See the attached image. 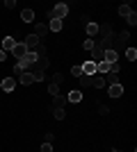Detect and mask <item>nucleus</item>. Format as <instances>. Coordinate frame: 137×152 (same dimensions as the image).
Here are the masks:
<instances>
[{
    "label": "nucleus",
    "mask_w": 137,
    "mask_h": 152,
    "mask_svg": "<svg viewBox=\"0 0 137 152\" xmlns=\"http://www.w3.org/2000/svg\"><path fill=\"white\" fill-rule=\"evenodd\" d=\"M130 12H133V9H130V5H126V2H124L121 7H119V16H124V18H126V16H128Z\"/></svg>",
    "instance_id": "6ab92c4d"
},
{
    "label": "nucleus",
    "mask_w": 137,
    "mask_h": 152,
    "mask_svg": "<svg viewBox=\"0 0 137 152\" xmlns=\"http://www.w3.org/2000/svg\"><path fill=\"white\" fill-rule=\"evenodd\" d=\"M94 45H96V41H94V39H87V41H85V43H82V48H85V50H94Z\"/></svg>",
    "instance_id": "4be33fe9"
},
{
    "label": "nucleus",
    "mask_w": 137,
    "mask_h": 152,
    "mask_svg": "<svg viewBox=\"0 0 137 152\" xmlns=\"http://www.w3.org/2000/svg\"><path fill=\"white\" fill-rule=\"evenodd\" d=\"M66 14H69V5L59 2V5H55L50 12H48V20H62Z\"/></svg>",
    "instance_id": "f257e3e1"
},
{
    "label": "nucleus",
    "mask_w": 137,
    "mask_h": 152,
    "mask_svg": "<svg viewBox=\"0 0 137 152\" xmlns=\"http://www.w3.org/2000/svg\"><path fill=\"white\" fill-rule=\"evenodd\" d=\"M5 7H7V9H12V7H16V2H14V0H7Z\"/></svg>",
    "instance_id": "c756f323"
},
{
    "label": "nucleus",
    "mask_w": 137,
    "mask_h": 152,
    "mask_svg": "<svg viewBox=\"0 0 137 152\" xmlns=\"http://www.w3.org/2000/svg\"><path fill=\"white\" fill-rule=\"evenodd\" d=\"M71 75H73V77H78V80H80V77H82V68H80V64H78V66H73V68H71Z\"/></svg>",
    "instance_id": "b1692460"
},
{
    "label": "nucleus",
    "mask_w": 137,
    "mask_h": 152,
    "mask_svg": "<svg viewBox=\"0 0 137 152\" xmlns=\"http://www.w3.org/2000/svg\"><path fill=\"white\" fill-rule=\"evenodd\" d=\"M80 68H82V75H87V77L96 75V64H94V61H85V64H80Z\"/></svg>",
    "instance_id": "7ed1b4c3"
},
{
    "label": "nucleus",
    "mask_w": 137,
    "mask_h": 152,
    "mask_svg": "<svg viewBox=\"0 0 137 152\" xmlns=\"http://www.w3.org/2000/svg\"><path fill=\"white\" fill-rule=\"evenodd\" d=\"M48 93H50V95H59V84L50 82V84H48Z\"/></svg>",
    "instance_id": "aec40b11"
},
{
    "label": "nucleus",
    "mask_w": 137,
    "mask_h": 152,
    "mask_svg": "<svg viewBox=\"0 0 137 152\" xmlns=\"http://www.w3.org/2000/svg\"><path fill=\"white\" fill-rule=\"evenodd\" d=\"M23 43H25L27 52H37V48H39V37H34V34H27Z\"/></svg>",
    "instance_id": "f03ea898"
},
{
    "label": "nucleus",
    "mask_w": 137,
    "mask_h": 152,
    "mask_svg": "<svg viewBox=\"0 0 137 152\" xmlns=\"http://www.w3.org/2000/svg\"><path fill=\"white\" fill-rule=\"evenodd\" d=\"M119 41H128V32H121V34H119Z\"/></svg>",
    "instance_id": "c85d7f7f"
},
{
    "label": "nucleus",
    "mask_w": 137,
    "mask_h": 152,
    "mask_svg": "<svg viewBox=\"0 0 137 152\" xmlns=\"http://www.w3.org/2000/svg\"><path fill=\"white\" fill-rule=\"evenodd\" d=\"M46 32H50V30H48V25H41V23H39V25H34V37H39V39H41Z\"/></svg>",
    "instance_id": "dca6fc26"
},
{
    "label": "nucleus",
    "mask_w": 137,
    "mask_h": 152,
    "mask_svg": "<svg viewBox=\"0 0 137 152\" xmlns=\"http://www.w3.org/2000/svg\"><path fill=\"white\" fill-rule=\"evenodd\" d=\"M66 100L69 102H80L82 100V91H71V93L66 95Z\"/></svg>",
    "instance_id": "2eb2a0df"
},
{
    "label": "nucleus",
    "mask_w": 137,
    "mask_h": 152,
    "mask_svg": "<svg viewBox=\"0 0 137 152\" xmlns=\"http://www.w3.org/2000/svg\"><path fill=\"white\" fill-rule=\"evenodd\" d=\"M53 111H55V118H57V121H62V118H64V109H53Z\"/></svg>",
    "instance_id": "393cba45"
},
{
    "label": "nucleus",
    "mask_w": 137,
    "mask_h": 152,
    "mask_svg": "<svg viewBox=\"0 0 137 152\" xmlns=\"http://www.w3.org/2000/svg\"><path fill=\"white\" fill-rule=\"evenodd\" d=\"M110 66L112 64H107V61H98L96 64V73L98 75H107V73H110Z\"/></svg>",
    "instance_id": "f8f14e48"
},
{
    "label": "nucleus",
    "mask_w": 137,
    "mask_h": 152,
    "mask_svg": "<svg viewBox=\"0 0 137 152\" xmlns=\"http://www.w3.org/2000/svg\"><path fill=\"white\" fill-rule=\"evenodd\" d=\"M16 82H21V84H25V86H27V84H32V82H34V75H32V73H21Z\"/></svg>",
    "instance_id": "ddd939ff"
},
{
    "label": "nucleus",
    "mask_w": 137,
    "mask_h": 152,
    "mask_svg": "<svg viewBox=\"0 0 137 152\" xmlns=\"http://www.w3.org/2000/svg\"><path fill=\"white\" fill-rule=\"evenodd\" d=\"M14 45H16V39H14V37H5V39H2V48H0V50L12 52V48H14Z\"/></svg>",
    "instance_id": "1a4fd4ad"
},
{
    "label": "nucleus",
    "mask_w": 137,
    "mask_h": 152,
    "mask_svg": "<svg viewBox=\"0 0 137 152\" xmlns=\"http://www.w3.org/2000/svg\"><path fill=\"white\" fill-rule=\"evenodd\" d=\"M87 34H89V39H94L98 34V25L96 23H87Z\"/></svg>",
    "instance_id": "f3484780"
},
{
    "label": "nucleus",
    "mask_w": 137,
    "mask_h": 152,
    "mask_svg": "<svg viewBox=\"0 0 137 152\" xmlns=\"http://www.w3.org/2000/svg\"><path fill=\"white\" fill-rule=\"evenodd\" d=\"M126 57L130 59V61H135V59H137V50H135V48H128V50H126Z\"/></svg>",
    "instance_id": "5701e85b"
},
{
    "label": "nucleus",
    "mask_w": 137,
    "mask_h": 152,
    "mask_svg": "<svg viewBox=\"0 0 137 152\" xmlns=\"http://www.w3.org/2000/svg\"><path fill=\"white\" fill-rule=\"evenodd\" d=\"M117 52H114V50H112V48H110V50H105V55H103V61H107V64H117Z\"/></svg>",
    "instance_id": "4468645a"
},
{
    "label": "nucleus",
    "mask_w": 137,
    "mask_h": 152,
    "mask_svg": "<svg viewBox=\"0 0 137 152\" xmlns=\"http://www.w3.org/2000/svg\"><path fill=\"white\" fill-rule=\"evenodd\" d=\"M91 86H96V89H103V86H107V82H105V75H91Z\"/></svg>",
    "instance_id": "6e6552de"
},
{
    "label": "nucleus",
    "mask_w": 137,
    "mask_h": 152,
    "mask_svg": "<svg viewBox=\"0 0 137 152\" xmlns=\"http://www.w3.org/2000/svg\"><path fill=\"white\" fill-rule=\"evenodd\" d=\"M48 30L50 32H59L62 30V20H48Z\"/></svg>",
    "instance_id": "a211bd4d"
},
{
    "label": "nucleus",
    "mask_w": 137,
    "mask_h": 152,
    "mask_svg": "<svg viewBox=\"0 0 137 152\" xmlns=\"http://www.w3.org/2000/svg\"><path fill=\"white\" fill-rule=\"evenodd\" d=\"M25 52H27L25 43H16V45H14V48H12V55H14V57H16V59H19V61H21V59H23V57H25Z\"/></svg>",
    "instance_id": "20e7f679"
},
{
    "label": "nucleus",
    "mask_w": 137,
    "mask_h": 152,
    "mask_svg": "<svg viewBox=\"0 0 137 152\" xmlns=\"http://www.w3.org/2000/svg\"><path fill=\"white\" fill-rule=\"evenodd\" d=\"M41 152H53V143H44V145H41Z\"/></svg>",
    "instance_id": "bb28decb"
},
{
    "label": "nucleus",
    "mask_w": 137,
    "mask_h": 152,
    "mask_svg": "<svg viewBox=\"0 0 137 152\" xmlns=\"http://www.w3.org/2000/svg\"><path fill=\"white\" fill-rule=\"evenodd\" d=\"M126 20H128V25L135 27V25H137V14H135V12H130L128 16H126Z\"/></svg>",
    "instance_id": "412c9836"
},
{
    "label": "nucleus",
    "mask_w": 137,
    "mask_h": 152,
    "mask_svg": "<svg viewBox=\"0 0 137 152\" xmlns=\"http://www.w3.org/2000/svg\"><path fill=\"white\" fill-rule=\"evenodd\" d=\"M5 59H7V52H5V50H0V61H5Z\"/></svg>",
    "instance_id": "7c9ffc66"
},
{
    "label": "nucleus",
    "mask_w": 137,
    "mask_h": 152,
    "mask_svg": "<svg viewBox=\"0 0 137 152\" xmlns=\"http://www.w3.org/2000/svg\"><path fill=\"white\" fill-rule=\"evenodd\" d=\"M16 80H14V77H5V80H2V82H0V86H2V91H7V93H9V91H14L16 89Z\"/></svg>",
    "instance_id": "39448f33"
},
{
    "label": "nucleus",
    "mask_w": 137,
    "mask_h": 152,
    "mask_svg": "<svg viewBox=\"0 0 137 152\" xmlns=\"http://www.w3.org/2000/svg\"><path fill=\"white\" fill-rule=\"evenodd\" d=\"M66 98L64 95H53V109H64V104H66Z\"/></svg>",
    "instance_id": "9d476101"
},
{
    "label": "nucleus",
    "mask_w": 137,
    "mask_h": 152,
    "mask_svg": "<svg viewBox=\"0 0 137 152\" xmlns=\"http://www.w3.org/2000/svg\"><path fill=\"white\" fill-rule=\"evenodd\" d=\"M80 82H82V86H91V77L82 75V77H80Z\"/></svg>",
    "instance_id": "a878e982"
},
{
    "label": "nucleus",
    "mask_w": 137,
    "mask_h": 152,
    "mask_svg": "<svg viewBox=\"0 0 137 152\" xmlns=\"http://www.w3.org/2000/svg\"><path fill=\"white\" fill-rule=\"evenodd\" d=\"M21 20H23V23H32L34 20V9H30V7L23 9V12H21Z\"/></svg>",
    "instance_id": "9b49d317"
},
{
    "label": "nucleus",
    "mask_w": 137,
    "mask_h": 152,
    "mask_svg": "<svg viewBox=\"0 0 137 152\" xmlns=\"http://www.w3.org/2000/svg\"><path fill=\"white\" fill-rule=\"evenodd\" d=\"M107 93H110V98H121L124 95V86L121 84H110V89H107Z\"/></svg>",
    "instance_id": "423d86ee"
},
{
    "label": "nucleus",
    "mask_w": 137,
    "mask_h": 152,
    "mask_svg": "<svg viewBox=\"0 0 137 152\" xmlns=\"http://www.w3.org/2000/svg\"><path fill=\"white\" fill-rule=\"evenodd\" d=\"M103 55H105L103 48H101V45H94V50H91V61H94V64L103 61Z\"/></svg>",
    "instance_id": "0eeeda50"
},
{
    "label": "nucleus",
    "mask_w": 137,
    "mask_h": 152,
    "mask_svg": "<svg viewBox=\"0 0 137 152\" xmlns=\"http://www.w3.org/2000/svg\"><path fill=\"white\" fill-rule=\"evenodd\" d=\"M53 139H55V134H50V132H48V134L44 136V143H53Z\"/></svg>",
    "instance_id": "cd10ccee"
}]
</instances>
